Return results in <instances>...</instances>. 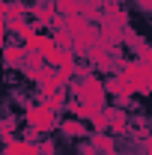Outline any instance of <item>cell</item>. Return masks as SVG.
<instances>
[{"label": "cell", "mask_w": 152, "mask_h": 155, "mask_svg": "<svg viewBox=\"0 0 152 155\" xmlns=\"http://www.w3.org/2000/svg\"><path fill=\"white\" fill-rule=\"evenodd\" d=\"M24 119H27V125L33 128V131H39V134H48V131H54L60 122L57 114H51L45 104H39V101H33L27 110H24Z\"/></svg>", "instance_id": "obj_1"}, {"label": "cell", "mask_w": 152, "mask_h": 155, "mask_svg": "<svg viewBox=\"0 0 152 155\" xmlns=\"http://www.w3.org/2000/svg\"><path fill=\"white\" fill-rule=\"evenodd\" d=\"M134 87V96H152V66L140 60H128V66L122 69Z\"/></svg>", "instance_id": "obj_2"}, {"label": "cell", "mask_w": 152, "mask_h": 155, "mask_svg": "<svg viewBox=\"0 0 152 155\" xmlns=\"http://www.w3.org/2000/svg\"><path fill=\"white\" fill-rule=\"evenodd\" d=\"M101 114H104V122H107V134H114V137H128L131 134V116L125 114V107L107 104Z\"/></svg>", "instance_id": "obj_3"}, {"label": "cell", "mask_w": 152, "mask_h": 155, "mask_svg": "<svg viewBox=\"0 0 152 155\" xmlns=\"http://www.w3.org/2000/svg\"><path fill=\"white\" fill-rule=\"evenodd\" d=\"M33 84L39 87V93H42V98L45 96H54V93H60V90H66V81L60 78L57 69H51V66H42L36 72V78H33Z\"/></svg>", "instance_id": "obj_4"}, {"label": "cell", "mask_w": 152, "mask_h": 155, "mask_svg": "<svg viewBox=\"0 0 152 155\" xmlns=\"http://www.w3.org/2000/svg\"><path fill=\"white\" fill-rule=\"evenodd\" d=\"M60 134L63 137H72V140H87L90 137V128L84 125V119H78V116H63L57 122Z\"/></svg>", "instance_id": "obj_5"}, {"label": "cell", "mask_w": 152, "mask_h": 155, "mask_svg": "<svg viewBox=\"0 0 152 155\" xmlns=\"http://www.w3.org/2000/svg\"><path fill=\"white\" fill-rule=\"evenodd\" d=\"M24 45L21 42H6L3 45V54H0V63L6 66V69H21V63H24Z\"/></svg>", "instance_id": "obj_6"}, {"label": "cell", "mask_w": 152, "mask_h": 155, "mask_svg": "<svg viewBox=\"0 0 152 155\" xmlns=\"http://www.w3.org/2000/svg\"><path fill=\"white\" fill-rule=\"evenodd\" d=\"M3 152L6 155H42L36 143H30L24 137H12L9 143H3Z\"/></svg>", "instance_id": "obj_7"}, {"label": "cell", "mask_w": 152, "mask_h": 155, "mask_svg": "<svg viewBox=\"0 0 152 155\" xmlns=\"http://www.w3.org/2000/svg\"><path fill=\"white\" fill-rule=\"evenodd\" d=\"M87 140H90V143H93L101 155H104V152H114V149H116V137L107 134V131H90V137H87Z\"/></svg>", "instance_id": "obj_8"}, {"label": "cell", "mask_w": 152, "mask_h": 155, "mask_svg": "<svg viewBox=\"0 0 152 155\" xmlns=\"http://www.w3.org/2000/svg\"><path fill=\"white\" fill-rule=\"evenodd\" d=\"M78 155H101V152L95 149V146H93V143H90V140H84V143L78 146Z\"/></svg>", "instance_id": "obj_9"}, {"label": "cell", "mask_w": 152, "mask_h": 155, "mask_svg": "<svg viewBox=\"0 0 152 155\" xmlns=\"http://www.w3.org/2000/svg\"><path fill=\"white\" fill-rule=\"evenodd\" d=\"M137 60H140V63H146V66H152V48H149V45L137 54Z\"/></svg>", "instance_id": "obj_10"}, {"label": "cell", "mask_w": 152, "mask_h": 155, "mask_svg": "<svg viewBox=\"0 0 152 155\" xmlns=\"http://www.w3.org/2000/svg\"><path fill=\"white\" fill-rule=\"evenodd\" d=\"M134 6H137L140 12H152V0H134Z\"/></svg>", "instance_id": "obj_11"}, {"label": "cell", "mask_w": 152, "mask_h": 155, "mask_svg": "<svg viewBox=\"0 0 152 155\" xmlns=\"http://www.w3.org/2000/svg\"><path fill=\"white\" fill-rule=\"evenodd\" d=\"M6 36H9V33H6V24L0 21V54H3V45H6Z\"/></svg>", "instance_id": "obj_12"}, {"label": "cell", "mask_w": 152, "mask_h": 155, "mask_svg": "<svg viewBox=\"0 0 152 155\" xmlns=\"http://www.w3.org/2000/svg\"><path fill=\"white\" fill-rule=\"evenodd\" d=\"M119 152H122V155H143L140 149H119Z\"/></svg>", "instance_id": "obj_13"}, {"label": "cell", "mask_w": 152, "mask_h": 155, "mask_svg": "<svg viewBox=\"0 0 152 155\" xmlns=\"http://www.w3.org/2000/svg\"><path fill=\"white\" fill-rule=\"evenodd\" d=\"M6 18V0H0V21Z\"/></svg>", "instance_id": "obj_14"}, {"label": "cell", "mask_w": 152, "mask_h": 155, "mask_svg": "<svg viewBox=\"0 0 152 155\" xmlns=\"http://www.w3.org/2000/svg\"><path fill=\"white\" fill-rule=\"evenodd\" d=\"M36 3H42V0H36Z\"/></svg>", "instance_id": "obj_15"}, {"label": "cell", "mask_w": 152, "mask_h": 155, "mask_svg": "<svg viewBox=\"0 0 152 155\" xmlns=\"http://www.w3.org/2000/svg\"><path fill=\"white\" fill-rule=\"evenodd\" d=\"M54 3H57V0H54Z\"/></svg>", "instance_id": "obj_16"}, {"label": "cell", "mask_w": 152, "mask_h": 155, "mask_svg": "<svg viewBox=\"0 0 152 155\" xmlns=\"http://www.w3.org/2000/svg\"><path fill=\"white\" fill-rule=\"evenodd\" d=\"M149 27H152V24H149Z\"/></svg>", "instance_id": "obj_17"}]
</instances>
